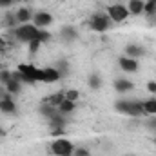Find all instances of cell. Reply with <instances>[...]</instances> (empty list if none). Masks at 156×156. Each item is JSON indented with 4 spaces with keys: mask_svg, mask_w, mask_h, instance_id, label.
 <instances>
[{
    "mask_svg": "<svg viewBox=\"0 0 156 156\" xmlns=\"http://www.w3.org/2000/svg\"><path fill=\"white\" fill-rule=\"evenodd\" d=\"M115 107H116L118 113L127 115V116H142V115H145L144 102H138V100H118V102H115Z\"/></svg>",
    "mask_w": 156,
    "mask_h": 156,
    "instance_id": "cell-1",
    "label": "cell"
},
{
    "mask_svg": "<svg viewBox=\"0 0 156 156\" xmlns=\"http://www.w3.org/2000/svg\"><path fill=\"white\" fill-rule=\"evenodd\" d=\"M144 111L149 116H156V98H149L144 102Z\"/></svg>",
    "mask_w": 156,
    "mask_h": 156,
    "instance_id": "cell-19",
    "label": "cell"
},
{
    "mask_svg": "<svg viewBox=\"0 0 156 156\" xmlns=\"http://www.w3.org/2000/svg\"><path fill=\"white\" fill-rule=\"evenodd\" d=\"M73 111H75V102L64 98V102L58 105V113H62V115H69V113H73Z\"/></svg>",
    "mask_w": 156,
    "mask_h": 156,
    "instance_id": "cell-18",
    "label": "cell"
},
{
    "mask_svg": "<svg viewBox=\"0 0 156 156\" xmlns=\"http://www.w3.org/2000/svg\"><path fill=\"white\" fill-rule=\"evenodd\" d=\"M144 13H147V15H153V13H156V4L154 2H145V5H144Z\"/></svg>",
    "mask_w": 156,
    "mask_h": 156,
    "instance_id": "cell-25",
    "label": "cell"
},
{
    "mask_svg": "<svg viewBox=\"0 0 156 156\" xmlns=\"http://www.w3.org/2000/svg\"><path fill=\"white\" fill-rule=\"evenodd\" d=\"M0 113H4V115H15L16 113V105H15L11 94H4L0 98Z\"/></svg>",
    "mask_w": 156,
    "mask_h": 156,
    "instance_id": "cell-9",
    "label": "cell"
},
{
    "mask_svg": "<svg viewBox=\"0 0 156 156\" xmlns=\"http://www.w3.org/2000/svg\"><path fill=\"white\" fill-rule=\"evenodd\" d=\"M64 96H66L67 100H71V102H76L78 98H80V93H78L76 89H69V91L64 93Z\"/></svg>",
    "mask_w": 156,
    "mask_h": 156,
    "instance_id": "cell-23",
    "label": "cell"
},
{
    "mask_svg": "<svg viewBox=\"0 0 156 156\" xmlns=\"http://www.w3.org/2000/svg\"><path fill=\"white\" fill-rule=\"evenodd\" d=\"M147 91L149 93H156V82H149L147 83Z\"/></svg>",
    "mask_w": 156,
    "mask_h": 156,
    "instance_id": "cell-29",
    "label": "cell"
},
{
    "mask_svg": "<svg viewBox=\"0 0 156 156\" xmlns=\"http://www.w3.org/2000/svg\"><path fill=\"white\" fill-rule=\"evenodd\" d=\"M125 55L129 56V58H140V56H144L145 55V51H144V47L142 45H136V44H129L127 47H125Z\"/></svg>",
    "mask_w": 156,
    "mask_h": 156,
    "instance_id": "cell-15",
    "label": "cell"
},
{
    "mask_svg": "<svg viewBox=\"0 0 156 156\" xmlns=\"http://www.w3.org/2000/svg\"><path fill=\"white\" fill-rule=\"evenodd\" d=\"M64 98H66V96H64V91H60V93H53L51 96H45L42 104H45V105H51V107H56V109H58V105L64 102Z\"/></svg>",
    "mask_w": 156,
    "mask_h": 156,
    "instance_id": "cell-13",
    "label": "cell"
},
{
    "mask_svg": "<svg viewBox=\"0 0 156 156\" xmlns=\"http://www.w3.org/2000/svg\"><path fill=\"white\" fill-rule=\"evenodd\" d=\"M107 16H109L111 22H116V24L125 22L127 16H129L127 5H123V4H113V5H109L107 7Z\"/></svg>",
    "mask_w": 156,
    "mask_h": 156,
    "instance_id": "cell-5",
    "label": "cell"
},
{
    "mask_svg": "<svg viewBox=\"0 0 156 156\" xmlns=\"http://www.w3.org/2000/svg\"><path fill=\"white\" fill-rule=\"evenodd\" d=\"M15 18H16V22H18V26H20V24H29V22L33 20V11H31L29 7H20V9L15 13Z\"/></svg>",
    "mask_w": 156,
    "mask_h": 156,
    "instance_id": "cell-11",
    "label": "cell"
},
{
    "mask_svg": "<svg viewBox=\"0 0 156 156\" xmlns=\"http://www.w3.org/2000/svg\"><path fill=\"white\" fill-rule=\"evenodd\" d=\"M147 127H149V129H154V131H156V116H151V120L147 122Z\"/></svg>",
    "mask_w": 156,
    "mask_h": 156,
    "instance_id": "cell-28",
    "label": "cell"
},
{
    "mask_svg": "<svg viewBox=\"0 0 156 156\" xmlns=\"http://www.w3.org/2000/svg\"><path fill=\"white\" fill-rule=\"evenodd\" d=\"M38 31H40L38 27H37L33 22H29V24H20V26H16V27L13 29V35H15V38L18 40V42L29 44L31 40L37 38Z\"/></svg>",
    "mask_w": 156,
    "mask_h": 156,
    "instance_id": "cell-2",
    "label": "cell"
},
{
    "mask_svg": "<svg viewBox=\"0 0 156 156\" xmlns=\"http://www.w3.org/2000/svg\"><path fill=\"white\" fill-rule=\"evenodd\" d=\"M51 153L55 156H73L75 145H73V142H69L67 138H56V140L51 144Z\"/></svg>",
    "mask_w": 156,
    "mask_h": 156,
    "instance_id": "cell-3",
    "label": "cell"
},
{
    "mask_svg": "<svg viewBox=\"0 0 156 156\" xmlns=\"http://www.w3.org/2000/svg\"><path fill=\"white\" fill-rule=\"evenodd\" d=\"M73 156H91V153H89L85 147H78V149H75Z\"/></svg>",
    "mask_w": 156,
    "mask_h": 156,
    "instance_id": "cell-27",
    "label": "cell"
},
{
    "mask_svg": "<svg viewBox=\"0 0 156 156\" xmlns=\"http://www.w3.org/2000/svg\"><path fill=\"white\" fill-rule=\"evenodd\" d=\"M4 91L9 93V94H20V93H22V82L16 80V78H11V80L4 85Z\"/></svg>",
    "mask_w": 156,
    "mask_h": 156,
    "instance_id": "cell-14",
    "label": "cell"
},
{
    "mask_svg": "<svg viewBox=\"0 0 156 156\" xmlns=\"http://www.w3.org/2000/svg\"><path fill=\"white\" fill-rule=\"evenodd\" d=\"M56 113H58V109H56V107H51V105H45V104H42V105H40V115H42V116H45L47 120H49L51 116H55Z\"/></svg>",
    "mask_w": 156,
    "mask_h": 156,
    "instance_id": "cell-20",
    "label": "cell"
},
{
    "mask_svg": "<svg viewBox=\"0 0 156 156\" xmlns=\"http://www.w3.org/2000/svg\"><path fill=\"white\" fill-rule=\"evenodd\" d=\"M11 78H13V73H11V71H5V69L0 71V83H2V85H5Z\"/></svg>",
    "mask_w": 156,
    "mask_h": 156,
    "instance_id": "cell-24",
    "label": "cell"
},
{
    "mask_svg": "<svg viewBox=\"0 0 156 156\" xmlns=\"http://www.w3.org/2000/svg\"><path fill=\"white\" fill-rule=\"evenodd\" d=\"M4 136H5V129H2V127H0V138H4Z\"/></svg>",
    "mask_w": 156,
    "mask_h": 156,
    "instance_id": "cell-31",
    "label": "cell"
},
{
    "mask_svg": "<svg viewBox=\"0 0 156 156\" xmlns=\"http://www.w3.org/2000/svg\"><path fill=\"white\" fill-rule=\"evenodd\" d=\"M144 5H145L144 0H129L127 11H129V15H142L144 13Z\"/></svg>",
    "mask_w": 156,
    "mask_h": 156,
    "instance_id": "cell-16",
    "label": "cell"
},
{
    "mask_svg": "<svg viewBox=\"0 0 156 156\" xmlns=\"http://www.w3.org/2000/svg\"><path fill=\"white\" fill-rule=\"evenodd\" d=\"M62 38L67 42H75L78 38V31L73 26H66V27H62Z\"/></svg>",
    "mask_w": 156,
    "mask_h": 156,
    "instance_id": "cell-17",
    "label": "cell"
},
{
    "mask_svg": "<svg viewBox=\"0 0 156 156\" xmlns=\"http://www.w3.org/2000/svg\"><path fill=\"white\" fill-rule=\"evenodd\" d=\"M16 71L20 73V82L22 83H35L37 82L38 67H35L33 64H20Z\"/></svg>",
    "mask_w": 156,
    "mask_h": 156,
    "instance_id": "cell-4",
    "label": "cell"
},
{
    "mask_svg": "<svg viewBox=\"0 0 156 156\" xmlns=\"http://www.w3.org/2000/svg\"><path fill=\"white\" fill-rule=\"evenodd\" d=\"M40 44H42V42H38L37 38L31 40V42H29V53H37V51H38V47H40Z\"/></svg>",
    "mask_w": 156,
    "mask_h": 156,
    "instance_id": "cell-26",
    "label": "cell"
},
{
    "mask_svg": "<svg viewBox=\"0 0 156 156\" xmlns=\"http://www.w3.org/2000/svg\"><path fill=\"white\" fill-rule=\"evenodd\" d=\"M113 85H115V91H116V93H129V91H133V87H134V83H133L131 80H127V78H116V80L113 82Z\"/></svg>",
    "mask_w": 156,
    "mask_h": 156,
    "instance_id": "cell-12",
    "label": "cell"
},
{
    "mask_svg": "<svg viewBox=\"0 0 156 156\" xmlns=\"http://www.w3.org/2000/svg\"><path fill=\"white\" fill-rule=\"evenodd\" d=\"M37 40L42 42V44H44V42H49V40H51V33H49L47 29H40L38 35H37Z\"/></svg>",
    "mask_w": 156,
    "mask_h": 156,
    "instance_id": "cell-22",
    "label": "cell"
},
{
    "mask_svg": "<svg viewBox=\"0 0 156 156\" xmlns=\"http://www.w3.org/2000/svg\"><path fill=\"white\" fill-rule=\"evenodd\" d=\"M42 73H44V83H56L62 78V73L56 67H45L42 69Z\"/></svg>",
    "mask_w": 156,
    "mask_h": 156,
    "instance_id": "cell-10",
    "label": "cell"
},
{
    "mask_svg": "<svg viewBox=\"0 0 156 156\" xmlns=\"http://www.w3.org/2000/svg\"><path fill=\"white\" fill-rule=\"evenodd\" d=\"M33 24H35L38 29H45V27H49V26L53 24V15H51V13H45V11H38V13H35V16H33Z\"/></svg>",
    "mask_w": 156,
    "mask_h": 156,
    "instance_id": "cell-7",
    "label": "cell"
},
{
    "mask_svg": "<svg viewBox=\"0 0 156 156\" xmlns=\"http://www.w3.org/2000/svg\"><path fill=\"white\" fill-rule=\"evenodd\" d=\"M118 64H120V67H122V71H125V73H136V71L140 69V64H138V60H136V58H129V56H122Z\"/></svg>",
    "mask_w": 156,
    "mask_h": 156,
    "instance_id": "cell-8",
    "label": "cell"
},
{
    "mask_svg": "<svg viewBox=\"0 0 156 156\" xmlns=\"http://www.w3.org/2000/svg\"><path fill=\"white\" fill-rule=\"evenodd\" d=\"M151 2H154V4H156V0H151Z\"/></svg>",
    "mask_w": 156,
    "mask_h": 156,
    "instance_id": "cell-33",
    "label": "cell"
},
{
    "mask_svg": "<svg viewBox=\"0 0 156 156\" xmlns=\"http://www.w3.org/2000/svg\"><path fill=\"white\" fill-rule=\"evenodd\" d=\"M22 2H31V0H22Z\"/></svg>",
    "mask_w": 156,
    "mask_h": 156,
    "instance_id": "cell-32",
    "label": "cell"
},
{
    "mask_svg": "<svg viewBox=\"0 0 156 156\" xmlns=\"http://www.w3.org/2000/svg\"><path fill=\"white\" fill-rule=\"evenodd\" d=\"M89 27L96 33H105L111 27V20H109L107 15H94L89 22Z\"/></svg>",
    "mask_w": 156,
    "mask_h": 156,
    "instance_id": "cell-6",
    "label": "cell"
},
{
    "mask_svg": "<svg viewBox=\"0 0 156 156\" xmlns=\"http://www.w3.org/2000/svg\"><path fill=\"white\" fill-rule=\"evenodd\" d=\"M89 87L94 89V91H98L102 87V78L98 76V75H91L89 76Z\"/></svg>",
    "mask_w": 156,
    "mask_h": 156,
    "instance_id": "cell-21",
    "label": "cell"
},
{
    "mask_svg": "<svg viewBox=\"0 0 156 156\" xmlns=\"http://www.w3.org/2000/svg\"><path fill=\"white\" fill-rule=\"evenodd\" d=\"M15 0H0V7H9Z\"/></svg>",
    "mask_w": 156,
    "mask_h": 156,
    "instance_id": "cell-30",
    "label": "cell"
}]
</instances>
